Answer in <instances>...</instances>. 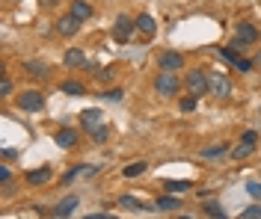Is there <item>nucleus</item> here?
<instances>
[{"mask_svg":"<svg viewBox=\"0 0 261 219\" xmlns=\"http://www.w3.org/2000/svg\"><path fill=\"white\" fill-rule=\"evenodd\" d=\"M81 124H83V131L95 134L98 128H104V113H101L98 107H92V110H83V113H81Z\"/></svg>","mask_w":261,"mask_h":219,"instance_id":"5","label":"nucleus"},{"mask_svg":"<svg viewBox=\"0 0 261 219\" xmlns=\"http://www.w3.org/2000/svg\"><path fill=\"white\" fill-rule=\"evenodd\" d=\"M228 145L226 142H217V145H208V148H202V157L205 160H214V157H220V154H226Z\"/></svg>","mask_w":261,"mask_h":219,"instance_id":"21","label":"nucleus"},{"mask_svg":"<svg viewBox=\"0 0 261 219\" xmlns=\"http://www.w3.org/2000/svg\"><path fill=\"white\" fill-rule=\"evenodd\" d=\"M119 207H125V210H137V213L148 210V204L140 202V199H134V196H122V199H119Z\"/></svg>","mask_w":261,"mask_h":219,"instance_id":"17","label":"nucleus"},{"mask_svg":"<svg viewBox=\"0 0 261 219\" xmlns=\"http://www.w3.org/2000/svg\"><path fill=\"white\" fill-rule=\"evenodd\" d=\"M208 92H211V95H217V98H231L234 86H231V80H228L226 74L211 71V74H208Z\"/></svg>","mask_w":261,"mask_h":219,"instance_id":"1","label":"nucleus"},{"mask_svg":"<svg viewBox=\"0 0 261 219\" xmlns=\"http://www.w3.org/2000/svg\"><path fill=\"white\" fill-rule=\"evenodd\" d=\"M187 92L199 98V95H205L208 92V74L202 71V68H196V71H187Z\"/></svg>","mask_w":261,"mask_h":219,"instance_id":"3","label":"nucleus"},{"mask_svg":"<svg viewBox=\"0 0 261 219\" xmlns=\"http://www.w3.org/2000/svg\"><path fill=\"white\" fill-rule=\"evenodd\" d=\"M104 98H107V101H122V98H125V92H122V89H107V92H104Z\"/></svg>","mask_w":261,"mask_h":219,"instance_id":"26","label":"nucleus"},{"mask_svg":"<svg viewBox=\"0 0 261 219\" xmlns=\"http://www.w3.org/2000/svg\"><path fill=\"white\" fill-rule=\"evenodd\" d=\"M9 92H12V80L3 77V80H0V95H9Z\"/></svg>","mask_w":261,"mask_h":219,"instance_id":"33","label":"nucleus"},{"mask_svg":"<svg viewBox=\"0 0 261 219\" xmlns=\"http://www.w3.org/2000/svg\"><path fill=\"white\" fill-rule=\"evenodd\" d=\"M163 190H169V193H184V190H190V181H163Z\"/></svg>","mask_w":261,"mask_h":219,"instance_id":"23","label":"nucleus"},{"mask_svg":"<svg viewBox=\"0 0 261 219\" xmlns=\"http://www.w3.org/2000/svg\"><path fill=\"white\" fill-rule=\"evenodd\" d=\"M86 219H116V216H110V213H89Z\"/></svg>","mask_w":261,"mask_h":219,"instance_id":"36","label":"nucleus"},{"mask_svg":"<svg viewBox=\"0 0 261 219\" xmlns=\"http://www.w3.org/2000/svg\"><path fill=\"white\" fill-rule=\"evenodd\" d=\"M154 207H158V210H178L181 202L175 199V196H161V199L154 202Z\"/></svg>","mask_w":261,"mask_h":219,"instance_id":"19","label":"nucleus"},{"mask_svg":"<svg viewBox=\"0 0 261 219\" xmlns=\"http://www.w3.org/2000/svg\"><path fill=\"white\" fill-rule=\"evenodd\" d=\"M77 27H81V21H77L74 15H63L60 21H57V33H63V36H74Z\"/></svg>","mask_w":261,"mask_h":219,"instance_id":"10","label":"nucleus"},{"mask_svg":"<svg viewBox=\"0 0 261 219\" xmlns=\"http://www.w3.org/2000/svg\"><path fill=\"white\" fill-rule=\"evenodd\" d=\"M107 136H110V128L104 124V128H98L95 134H92V139H95V142H107Z\"/></svg>","mask_w":261,"mask_h":219,"instance_id":"28","label":"nucleus"},{"mask_svg":"<svg viewBox=\"0 0 261 219\" xmlns=\"http://www.w3.org/2000/svg\"><path fill=\"white\" fill-rule=\"evenodd\" d=\"M244 219H261V204H252L244 210Z\"/></svg>","mask_w":261,"mask_h":219,"instance_id":"27","label":"nucleus"},{"mask_svg":"<svg viewBox=\"0 0 261 219\" xmlns=\"http://www.w3.org/2000/svg\"><path fill=\"white\" fill-rule=\"evenodd\" d=\"M50 181V169L45 166V169H33V172H27V184H33V186H39V184H48Z\"/></svg>","mask_w":261,"mask_h":219,"instance_id":"14","label":"nucleus"},{"mask_svg":"<svg viewBox=\"0 0 261 219\" xmlns=\"http://www.w3.org/2000/svg\"><path fill=\"white\" fill-rule=\"evenodd\" d=\"M134 30H137V21H130L128 15H119L113 24V39L116 42H128Z\"/></svg>","mask_w":261,"mask_h":219,"instance_id":"6","label":"nucleus"},{"mask_svg":"<svg viewBox=\"0 0 261 219\" xmlns=\"http://www.w3.org/2000/svg\"><path fill=\"white\" fill-rule=\"evenodd\" d=\"M71 15L77 18V21H86V18H92V6L86 0H74L71 3Z\"/></svg>","mask_w":261,"mask_h":219,"instance_id":"15","label":"nucleus"},{"mask_svg":"<svg viewBox=\"0 0 261 219\" xmlns=\"http://www.w3.org/2000/svg\"><path fill=\"white\" fill-rule=\"evenodd\" d=\"M178 77H175V71H161L158 77H154V92L158 95H175L178 92Z\"/></svg>","mask_w":261,"mask_h":219,"instance_id":"2","label":"nucleus"},{"mask_svg":"<svg viewBox=\"0 0 261 219\" xmlns=\"http://www.w3.org/2000/svg\"><path fill=\"white\" fill-rule=\"evenodd\" d=\"M246 193H249L252 199H261V184L258 181H249V184H246Z\"/></svg>","mask_w":261,"mask_h":219,"instance_id":"29","label":"nucleus"},{"mask_svg":"<svg viewBox=\"0 0 261 219\" xmlns=\"http://www.w3.org/2000/svg\"><path fill=\"white\" fill-rule=\"evenodd\" d=\"M146 163H143V160H137V163H128V166H125V172H122V175H125V178H140V175H143V172H146Z\"/></svg>","mask_w":261,"mask_h":219,"instance_id":"22","label":"nucleus"},{"mask_svg":"<svg viewBox=\"0 0 261 219\" xmlns=\"http://www.w3.org/2000/svg\"><path fill=\"white\" fill-rule=\"evenodd\" d=\"M231 66L238 68V71H252V62H249V59H241V56H238V59H234Z\"/></svg>","mask_w":261,"mask_h":219,"instance_id":"30","label":"nucleus"},{"mask_svg":"<svg viewBox=\"0 0 261 219\" xmlns=\"http://www.w3.org/2000/svg\"><path fill=\"white\" fill-rule=\"evenodd\" d=\"M205 213H208L211 219H226V210H223L217 202H208V204H205Z\"/></svg>","mask_w":261,"mask_h":219,"instance_id":"24","label":"nucleus"},{"mask_svg":"<svg viewBox=\"0 0 261 219\" xmlns=\"http://www.w3.org/2000/svg\"><path fill=\"white\" fill-rule=\"evenodd\" d=\"M234 36H238V42H244V45H252V42H258V30L249 24V21H244V24H238V30H234Z\"/></svg>","mask_w":261,"mask_h":219,"instance_id":"8","label":"nucleus"},{"mask_svg":"<svg viewBox=\"0 0 261 219\" xmlns=\"http://www.w3.org/2000/svg\"><path fill=\"white\" fill-rule=\"evenodd\" d=\"M63 62H65L68 68H83V66H86V56H83L81 48H71V51H65Z\"/></svg>","mask_w":261,"mask_h":219,"instance_id":"13","label":"nucleus"},{"mask_svg":"<svg viewBox=\"0 0 261 219\" xmlns=\"http://www.w3.org/2000/svg\"><path fill=\"white\" fill-rule=\"evenodd\" d=\"M74 210H77V196H68V199H63V202L54 207V216L57 219H68Z\"/></svg>","mask_w":261,"mask_h":219,"instance_id":"9","label":"nucleus"},{"mask_svg":"<svg viewBox=\"0 0 261 219\" xmlns=\"http://www.w3.org/2000/svg\"><path fill=\"white\" fill-rule=\"evenodd\" d=\"M24 71H30L33 77H48V62H42V59H27V62H24Z\"/></svg>","mask_w":261,"mask_h":219,"instance_id":"16","label":"nucleus"},{"mask_svg":"<svg viewBox=\"0 0 261 219\" xmlns=\"http://www.w3.org/2000/svg\"><path fill=\"white\" fill-rule=\"evenodd\" d=\"M158 66H161V71H181L184 68V56L175 51H163L158 56Z\"/></svg>","mask_w":261,"mask_h":219,"instance_id":"7","label":"nucleus"},{"mask_svg":"<svg viewBox=\"0 0 261 219\" xmlns=\"http://www.w3.org/2000/svg\"><path fill=\"white\" fill-rule=\"evenodd\" d=\"M60 89H63V95H71V98H77V95H83V92H86V89H83V83H77V80H65Z\"/></svg>","mask_w":261,"mask_h":219,"instance_id":"20","label":"nucleus"},{"mask_svg":"<svg viewBox=\"0 0 261 219\" xmlns=\"http://www.w3.org/2000/svg\"><path fill=\"white\" fill-rule=\"evenodd\" d=\"M9 181H12V172H9V169L3 166V169H0V184H3V186H9Z\"/></svg>","mask_w":261,"mask_h":219,"instance_id":"32","label":"nucleus"},{"mask_svg":"<svg viewBox=\"0 0 261 219\" xmlns=\"http://www.w3.org/2000/svg\"><path fill=\"white\" fill-rule=\"evenodd\" d=\"M15 157H18L15 148H3V160H15Z\"/></svg>","mask_w":261,"mask_h":219,"instance_id":"34","label":"nucleus"},{"mask_svg":"<svg viewBox=\"0 0 261 219\" xmlns=\"http://www.w3.org/2000/svg\"><path fill=\"white\" fill-rule=\"evenodd\" d=\"M137 30L143 33V39H151V36L158 33V24H154V18L151 15H140L137 18Z\"/></svg>","mask_w":261,"mask_h":219,"instance_id":"12","label":"nucleus"},{"mask_svg":"<svg viewBox=\"0 0 261 219\" xmlns=\"http://www.w3.org/2000/svg\"><path fill=\"white\" fill-rule=\"evenodd\" d=\"M244 142H258V134H255V131H246V134H244Z\"/></svg>","mask_w":261,"mask_h":219,"instance_id":"35","label":"nucleus"},{"mask_svg":"<svg viewBox=\"0 0 261 219\" xmlns=\"http://www.w3.org/2000/svg\"><path fill=\"white\" fill-rule=\"evenodd\" d=\"M18 107H21V110H27V113H36V110H42V107H45V95H42V92H36V89L21 92V95H18Z\"/></svg>","mask_w":261,"mask_h":219,"instance_id":"4","label":"nucleus"},{"mask_svg":"<svg viewBox=\"0 0 261 219\" xmlns=\"http://www.w3.org/2000/svg\"><path fill=\"white\" fill-rule=\"evenodd\" d=\"M98 77H101V80H113L116 77V66H107L104 71H98Z\"/></svg>","mask_w":261,"mask_h":219,"instance_id":"31","label":"nucleus"},{"mask_svg":"<svg viewBox=\"0 0 261 219\" xmlns=\"http://www.w3.org/2000/svg\"><path fill=\"white\" fill-rule=\"evenodd\" d=\"M255 145H258V142H244V139H241V145H234L231 157H234V160H246L249 154L255 151Z\"/></svg>","mask_w":261,"mask_h":219,"instance_id":"18","label":"nucleus"},{"mask_svg":"<svg viewBox=\"0 0 261 219\" xmlns=\"http://www.w3.org/2000/svg\"><path fill=\"white\" fill-rule=\"evenodd\" d=\"M178 107H181V113H193V110H196V98H193V95H190V98H181Z\"/></svg>","mask_w":261,"mask_h":219,"instance_id":"25","label":"nucleus"},{"mask_svg":"<svg viewBox=\"0 0 261 219\" xmlns=\"http://www.w3.org/2000/svg\"><path fill=\"white\" fill-rule=\"evenodd\" d=\"M54 139H57V145H60V148H74V145H77V131L63 128V131L54 136Z\"/></svg>","mask_w":261,"mask_h":219,"instance_id":"11","label":"nucleus"}]
</instances>
